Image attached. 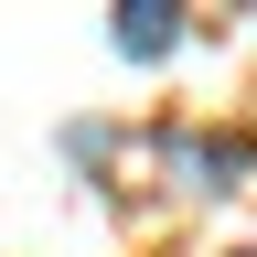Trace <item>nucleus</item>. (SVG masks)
Returning <instances> with one entry per match:
<instances>
[{
    "label": "nucleus",
    "instance_id": "f03ea898",
    "mask_svg": "<svg viewBox=\"0 0 257 257\" xmlns=\"http://www.w3.org/2000/svg\"><path fill=\"white\" fill-rule=\"evenodd\" d=\"M182 172L204 182V193H225V182L246 172V140H182Z\"/></svg>",
    "mask_w": 257,
    "mask_h": 257
},
{
    "label": "nucleus",
    "instance_id": "f257e3e1",
    "mask_svg": "<svg viewBox=\"0 0 257 257\" xmlns=\"http://www.w3.org/2000/svg\"><path fill=\"white\" fill-rule=\"evenodd\" d=\"M107 32H118V54H128V64H150V54H172V43H182V11H172V0H128Z\"/></svg>",
    "mask_w": 257,
    "mask_h": 257
}]
</instances>
